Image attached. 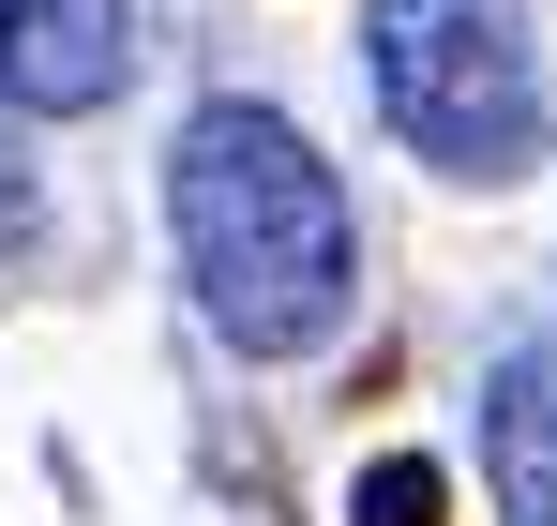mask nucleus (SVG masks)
<instances>
[{
    "instance_id": "f257e3e1",
    "label": "nucleus",
    "mask_w": 557,
    "mask_h": 526,
    "mask_svg": "<svg viewBox=\"0 0 557 526\" xmlns=\"http://www.w3.org/2000/svg\"><path fill=\"white\" fill-rule=\"evenodd\" d=\"M166 211H182V271L211 301V331L242 361L317 347L362 286V226H347V180L301 151V121L272 105H196L182 151H166Z\"/></svg>"
},
{
    "instance_id": "20e7f679",
    "label": "nucleus",
    "mask_w": 557,
    "mask_h": 526,
    "mask_svg": "<svg viewBox=\"0 0 557 526\" xmlns=\"http://www.w3.org/2000/svg\"><path fill=\"white\" fill-rule=\"evenodd\" d=\"M482 466H497V512L512 526H557V376L543 361H497V391H482Z\"/></svg>"
},
{
    "instance_id": "7ed1b4c3",
    "label": "nucleus",
    "mask_w": 557,
    "mask_h": 526,
    "mask_svg": "<svg viewBox=\"0 0 557 526\" xmlns=\"http://www.w3.org/2000/svg\"><path fill=\"white\" fill-rule=\"evenodd\" d=\"M136 76V30H121V0H0V105H30V121H76L106 90Z\"/></svg>"
},
{
    "instance_id": "39448f33",
    "label": "nucleus",
    "mask_w": 557,
    "mask_h": 526,
    "mask_svg": "<svg viewBox=\"0 0 557 526\" xmlns=\"http://www.w3.org/2000/svg\"><path fill=\"white\" fill-rule=\"evenodd\" d=\"M347 526H437V466H422V451H392L362 497H347Z\"/></svg>"
},
{
    "instance_id": "423d86ee",
    "label": "nucleus",
    "mask_w": 557,
    "mask_h": 526,
    "mask_svg": "<svg viewBox=\"0 0 557 526\" xmlns=\"http://www.w3.org/2000/svg\"><path fill=\"white\" fill-rule=\"evenodd\" d=\"M15 226H30V180H15V151H0V241H15Z\"/></svg>"
},
{
    "instance_id": "f03ea898",
    "label": "nucleus",
    "mask_w": 557,
    "mask_h": 526,
    "mask_svg": "<svg viewBox=\"0 0 557 526\" xmlns=\"http://www.w3.org/2000/svg\"><path fill=\"white\" fill-rule=\"evenodd\" d=\"M376 105L422 166L453 180H512L543 151V46H528V0H376Z\"/></svg>"
}]
</instances>
